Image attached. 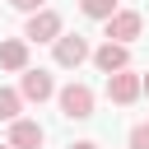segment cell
Here are the masks:
<instances>
[{
  "label": "cell",
  "mask_w": 149,
  "mask_h": 149,
  "mask_svg": "<svg viewBox=\"0 0 149 149\" xmlns=\"http://www.w3.org/2000/svg\"><path fill=\"white\" fill-rule=\"evenodd\" d=\"M0 149H9V144H0Z\"/></svg>",
  "instance_id": "2e32d148"
},
{
  "label": "cell",
  "mask_w": 149,
  "mask_h": 149,
  "mask_svg": "<svg viewBox=\"0 0 149 149\" xmlns=\"http://www.w3.org/2000/svg\"><path fill=\"white\" fill-rule=\"evenodd\" d=\"M102 23H107V42H126V47H130V42L140 37V28H144V19H140L135 9H116V14L102 19Z\"/></svg>",
  "instance_id": "3957f363"
},
{
  "label": "cell",
  "mask_w": 149,
  "mask_h": 149,
  "mask_svg": "<svg viewBox=\"0 0 149 149\" xmlns=\"http://www.w3.org/2000/svg\"><path fill=\"white\" fill-rule=\"evenodd\" d=\"M65 28H61V14L56 9H37V14H28V42H56Z\"/></svg>",
  "instance_id": "5b68a950"
},
{
  "label": "cell",
  "mask_w": 149,
  "mask_h": 149,
  "mask_svg": "<svg viewBox=\"0 0 149 149\" xmlns=\"http://www.w3.org/2000/svg\"><path fill=\"white\" fill-rule=\"evenodd\" d=\"M14 9H23V14H37V9H47V0H9Z\"/></svg>",
  "instance_id": "4fadbf2b"
},
{
  "label": "cell",
  "mask_w": 149,
  "mask_h": 149,
  "mask_svg": "<svg viewBox=\"0 0 149 149\" xmlns=\"http://www.w3.org/2000/svg\"><path fill=\"white\" fill-rule=\"evenodd\" d=\"M0 70H28V42L23 37H5L0 42Z\"/></svg>",
  "instance_id": "9c48e42d"
},
{
  "label": "cell",
  "mask_w": 149,
  "mask_h": 149,
  "mask_svg": "<svg viewBox=\"0 0 149 149\" xmlns=\"http://www.w3.org/2000/svg\"><path fill=\"white\" fill-rule=\"evenodd\" d=\"M130 149H149V126H130Z\"/></svg>",
  "instance_id": "7c38bea8"
},
{
  "label": "cell",
  "mask_w": 149,
  "mask_h": 149,
  "mask_svg": "<svg viewBox=\"0 0 149 149\" xmlns=\"http://www.w3.org/2000/svg\"><path fill=\"white\" fill-rule=\"evenodd\" d=\"M107 98L116 102V107H130L135 98H140V74L126 65V70H116V74H107Z\"/></svg>",
  "instance_id": "277c9868"
},
{
  "label": "cell",
  "mask_w": 149,
  "mask_h": 149,
  "mask_svg": "<svg viewBox=\"0 0 149 149\" xmlns=\"http://www.w3.org/2000/svg\"><path fill=\"white\" fill-rule=\"evenodd\" d=\"M93 65H98L102 74H116V70L130 65V47H126V42H102V47L93 51Z\"/></svg>",
  "instance_id": "52a82bcc"
},
{
  "label": "cell",
  "mask_w": 149,
  "mask_h": 149,
  "mask_svg": "<svg viewBox=\"0 0 149 149\" xmlns=\"http://www.w3.org/2000/svg\"><path fill=\"white\" fill-rule=\"evenodd\" d=\"M56 98H61V112H65L70 121H88V116H93V88H88V84H65Z\"/></svg>",
  "instance_id": "6da1fadb"
},
{
  "label": "cell",
  "mask_w": 149,
  "mask_h": 149,
  "mask_svg": "<svg viewBox=\"0 0 149 149\" xmlns=\"http://www.w3.org/2000/svg\"><path fill=\"white\" fill-rule=\"evenodd\" d=\"M51 51H56V65H65V70H74V65H84V61L93 56L79 33H61V37L51 42Z\"/></svg>",
  "instance_id": "7a4b0ae2"
},
{
  "label": "cell",
  "mask_w": 149,
  "mask_h": 149,
  "mask_svg": "<svg viewBox=\"0 0 149 149\" xmlns=\"http://www.w3.org/2000/svg\"><path fill=\"white\" fill-rule=\"evenodd\" d=\"M23 79H19V98L23 102H47L51 93H56V84H51V74L47 70H19Z\"/></svg>",
  "instance_id": "8992f818"
},
{
  "label": "cell",
  "mask_w": 149,
  "mask_h": 149,
  "mask_svg": "<svg viewBox=\"0 0 149 149\" xmlns=\"http://www.w3.org/2000/svg\"><path fill=\"white\" fill-rule=\"evenodd\" d=\"M42 140H47V135H42L37 121H23V116L9 121V149H42Z\"/></svg>",
  "instance_id": "ba28073f"
},
{
  "label": "cell",
  "mask_w": 149,
  "mask_h": 149,
  "mask_svg": "<svg viewBox=\"0 0 149 149\" xmlns=\"http://www.w3.org/2000/svg\"><path fill=\"white\" fill-rule=\"evenodd\" d=\"M70 149H98V144H93V140H79V144H70Z\"/></svg>",
  "instance_id": "5bb4252c"
},
{
  "label": "cell",
  "mask_w": 149,
  "mask_h": 149,
  "mask_svg": "<svg viewBox=\"0 0 149 149\" xmlns=\"http://www.w3.org/2000/svg\"><path fill=\"white\" fill-rule=\"evenodd\" d=\"M19 112H23V98L14 88H0V121H19Z\"/></svg>",
  "instance_id": "30bf717a"
},
{
  "label": "cell",
  "mask_w": 149,
  "mask_h": 149,
  "mask_svg": "<svg viewBox=\"0 0 149 149\" xmlns=\"http://www.w3.org/2000/svg\"><path fill=\"white\" fill-rule=\"evenodd\" d=\"M140 93H149V74H140Z\"/></svg>",
  "instance_id": "9a60e30c"
},
{
  "label": "cell",
  "mask_w": 149,
  "mask_h": 149,
  "mask_svg": "<svg viewBox=\"0 0 149 149\" xmlns=\"http://www.w3.org/2000/svg\"><path fill=\"white\" fill-rule=\"evenodd\" d=\"M79 9H84L88 19H112V14H116V0H79Z\"/></svg>",
  "instance_id": "8fae6325"
}]
</instances>
